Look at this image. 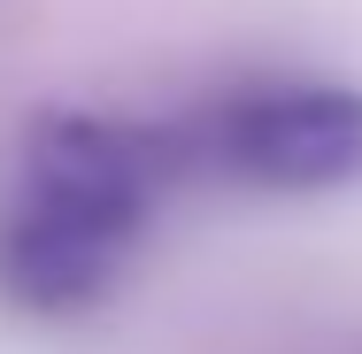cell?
I'll list each match as a JSON object with an SVG mask.
<instances>
[{
    "mask_svg": "<svg viewBox=\"0 0 362 354\" xmlns=\"http://www.w3.org/2000/svg\"><path fill=\"white\" fill-rule=\"evenodd\" d=\"M185 185L177 124L62 108L31 124L0 208V300L23 316H85L132 270L154 208Z\"/></svg>",
    "mask_w": 362,
    "mask_h": 354,
    "instance_id": "cell-1",
    "label": "cell"
},
{
    "mask_svg": "<svg viewBox=\"0 0 362 354\" xmlns=\"http://www.w3.org/2000/svg\"><path fill=\"white\" fill-rule=\"evenodd\" d=\"M185 177H223L247 193H339L362 185V93L332 77H255L209 108L177 116Z\"/></svg>",
    "mask_w": 362,
    "mask_h": 354,
    "instance_id": "cell-2",
    "label": "cell"
}]
</instances>
